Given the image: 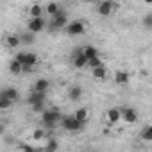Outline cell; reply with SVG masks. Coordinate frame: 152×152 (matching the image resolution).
Returning <instances> with one entry per match:
<instances>
[{
  "label": "cell",
  "mask_w": 152,
  "mask_h": 152,
  "mask_svg": "<svg viewBox=\"0 0 152 152\" xmlns=\"http://www.w3.org/2000/svg\"><path fill=\"white\" fill-rule=\"evenodd\" d=\"M140 138H141L143 141H152V125H145V127L141 129Z\"/></svg>",
  "instance_id": "cell-20"
},
{
  "label": "cell",
  "mask_w": 152,
  "mask_h": 152,
  "mask_svg": "<svg viewBox=\"0 0 152 152\" xmlns=\"http://www.w3.org/2000/svg\"><path fill=\"white\" fill-rule=\"evenodd\" d=\"M91 72H93V77H95V79H106V75H107V72H106V66H104V64L91 68Z\"/></svg>",
  "instance_id": "cell-18"
},
{
  "label": "cell",
  "mask_w": 152,
  "mask_h": 152,
  "mask_svg": "<svg viewBox=\"0 0 152 152\" xmlns=\"http://www.w3.org/2000/svg\"><path fill=\"white\" fill-rule=\"evenodd\" d=\"M15 59L22 64V72H29L39 63V59H38V56L34 52H18L15 56Z\"/></svg>",
  "instance_id": "cell-2"
},
{
  "label": "cell",
  "mask_w": 152,
  "mask_h": 152,
  "mask_svg": "<svg viewBox=\"0 0 152 152\" xmlns=\"http://www.w3.org/2000/svg\"><path fill=\"white\" fill-rule=\"evenodd\" d=\"M66 23H68V15H66L64 11H61V9H59L56 15L50 16V27L56 29V31H57V29H64Z\"/></svg>",
  "instance_id": "cell-5"
},
{
  "label": "cell",
  "mask_w": 152,
  "mask_h": 152,
  "mask_svg": "<svg viewBox=\"0 0 152 152\" xmlns=\"http://www.w3.org/2000/svg\"><path fill=\"white\" fill-rule=\"evenodd\" d=\"M48 88H50V83L47 79H38L34 83V91H48Z\"/></svg>",
  "instance_id": "cell-17"
},
{
  "label": "cell",
  "mask_w": 152,
  "mask_h": 152,
  "mask_svg": "<svg viewBox=\"0 0 152 152\" xmlns=\"http://www.w3.org/2000/svg\"><path fill=\"white\" fill-rule=\"evenodd\" d=\"M0 99H7V100H11V102H16V100L20 99V93H18L16 88L7 86V88H2V90H0Z\"/></svg>",
  "instance_id": "cell-8"
},
{
  "label": "cell",
  "mask_w": 152,
  "mask_h": 152,
  "mask_svg": "<svg viewBox=\"0 0 152 152\" xmlns=\"http://www.w3.org/2000/svg\"><path fill=\"white\" fill-rule=\"evenodd\" d=\"M64 31H66L68 36H81V34H84L86 27H84V22L83 20H73V22H68L66 23Z\"/></svg>",
  "instance_id": "cell-4"
},
{
  "label": "cell",
  "mask_w": 152,
  "mask_h": 152,
  "mask_svg": "<svg viewBox=\"0 0 152 152\" xmlns=\"http://www.w3.org/2000/svg\"><path fill=\"white\" fill-rule=\"evenodd\" d=\"M4 132H6V125H4V124H0V136H2Z\"/></svg>",
  "instance_id": "cell-33"
},
{
  "label": "cell",
  "mask_w": 152,
  "mask_h": 152,
  "mask_svg": "<svg viewBox=\"0 0 152 152\" xmlns=\"http://www.w3.org/2000/svg\"><path fill=\"white\" fill-rule=\"evenodd\" d=\"M45 23H47V22H45L41 16H31V20H29L27 27H29V31H31V32L38 34V32H41V31L45 29Z\"/></svg>",
  "instance_id": "cell-6"
},
{
  "label": "cell",
  "mask_w": 152,
  "mask_h": 152,
  "mask_svg": "<svg viewBox=\"0 0 152 152\" xmlns=\"http://www.w3.org/2000/svg\"><path fill=\"white\" fill-rule=\"evenodd\" d=\"M9 72H11L13 75H20V73H22V64H20L16 59L9 61Z\"/></svg>",
  "instance_id": "cell-21"
},
{
  "label": "cell",
  "mask_w": 152,
  "mask_h": 152,
  "mask_svg": "<svg viewBox=\"0 0 152 152\" xmlns=\"http://www.w3.org/2000/svg\"><path fill=\"white\" fill-rule=\"evenodd\" d=\"M61 127L64 129V131H70V132H77V131H81L83 129V125L84 124H81L77 118H75L73 115H66V116H61Z\"/></svg>",
  "instance_id": "cell-3"
},
{
  "label": "cell",
  "mask_w": 152,
  "mask_h": 152,
  "mask_svg": "<svg viewBox=\"0 0 152 152\" xmlns=\"http://www.w3.org/2000/svg\"><path fill=\"white\" fill-rule=\"evenodd\" d=\"M6 45H7L9 48H18V47L22 45L20 36H18V34H9V36L6 38Z\"/></svg>",
  "instance_id": "cell-15"
},
{
  "label": "cell",
  "mask_w": 152,
  "mask_h": 152,
  "mask_svg": "<svg viewBox=\"0 0 152 152\" xmlns=\"http://www.w3.org/2000/svg\"><path fill=\"white\" fill-rule=\"evenodd\" d=\"M143 25H145L147 29H150V27H152V15H150V13L143 18Z\"/></svg>",
  "instance_id": "cell-30"
},
{
  "label": "cell",
  "mask_w": 152,
  "mask_h": 152,
  "mask_svg": "<svg viewBox=\"0 0 152 152\" xmlns=\"http://www.w3.org/2000/svg\"><path fill=\"white\" fill-rule=\"evenodd\" d=\"M83 54H84V57H86V59H91V57H97V56H99V50H97L95 47L88 45V47H84V48H83Z\"/></svg>",
  "instance_id": "cell-19"
},
{
  "label": "cell",
  "mask_w": 152,
  "mask_h": 152,
  "mask_svg": "<svg viewBox=\"0 0 152 152\" xmlns=\"http://www.w3.org/2000/svg\"><path fill=\"white\" fill-rule=\"evenodd\" d=\"M34 36H36V34L29 31V32H25V34H22V36H20V41H22V43L31 45V43H34Z\"/></svg>",
  "instance_id": "cell-22"
},
{
  "label": "cell",
  "mask_w": 152,
  "mask_h": 152,
  "mask_svg": "<svg viewBox=\"0 0 152 152\" xmlns=\"http://www.w3.org/2000/svg\"><path fill=\"white\" fill-rule=\"evenodd\" d=\"M15 102H11V100H7V99H0V111H6V109H11V106H13Z\"/></svg>",
  "instance_id": "cell-25"
},
{
  "label": "cell",
  "mask_w": 152,
  "mask_h": 152,
  "mask_svg": "<svg viewBox=\"0 0 152 152\" xmlns=\"http://www.w3.org/2000/svg\"><path fill=\"white\" fill-rule=\"evenodd\" d=\"M43 7L39 6V4H34V6H31V9H29V13H31V16H41L43 15Z\"/></svg>",
  "instance_id": "cell-23"
},
{
  "label": "cell",
  "mask_w": 152,
  "mask_h": 152,
  "mask_svg": "<svg viewBox=\"0 0 152 152\" xmlns=\"http://www.w3.org/2000/svg\"><path fill=\"white\" fill-rule=\"evenodd\" d=\"M59 9H61V7H59V4H56V2H50V4H48V6L45 7V11H47V13H48L50 16H52V15H56V13H57Z\"/></svg>",
  "instance_id": "cell-24"
},
{
  "label": "cell",
  "mask_w": 152,
  "mask_h": 152,
  "mask_svg": "<svg viewBox=\"0 0 152 152\" xmlns=\"http://www.w3.org/2000/svg\"><path fill=\"white\" fill-rule=\"evenodd\" d=\"M41 100H47V91H32L29 97H27V102L32 106L36 102H41Z\"/></svg>",
  "instance_id": "cell-12"
},
{
  "label": "cell",
  "mask_w": 152,
  "mask_h": 152,
  "mask_svg": "<svg viewBox=\"0 0 152 152\" xmlns=\"http://www.w3.org/2000/svg\"><path fill=\"white\" fill-rule=\"evenodd\" d=\"M145 2H147V4H152V0H145Z\"/></svg>",
  "instance_id": "cell-35"
},
{
  "label": "cell",
  "mask_w": 152,
  "mask_h": 152,
  "mask_svg": "<svg viewBox=\"0 0 152 152\" xmlns=\"http://www.w3.org/2000/svg\"><path fill=\"white\" fill-rule=\"evenodd\" d=\"M83 93H84V91H83L81 86H72V88L68 90V99L73 100V102H77V100L83 97Z\"/></svg>",
  "instance_id": "cell-14"
},
{
  "label": "cell",
  "mask_w": 152,
  "mask_h": 152,
  "mask_svg": "<svg viewBox=\"0 0 152 152\" xmlns=\"http://www.w3.org/2000/svg\"><path fill=\"white\" fill-rule=\"evenodd\" d=\"M86 2H99V0H86Z\"/></svg>",
  "instance_id": "cell-34"
},
{
  "label": "cell",
  "mask_w": 152,
  "mask_h": 152,
  "mask_svg": "<svg viewBox=\"0 0 152 152\" xmlns=\"http://www.w3.org/2000/svg\"><path fill=\"white\" fill-rule=\"evenodd\" d=\"M73 116L77 118L81 124H86V122H88V118H90V113H88V109H86V107H81V109L75 111V115H73Z\"/></svg>",
  "instance_id": "cell-16"
},
{
  "label": "cell",
  "mask_w": 152,
  "mask_h": 152,
  "mask_svg": "<svg viewBox=\"0 0 152 152\" xmlns=\"http://www.w3.org/2000/svg\"><path fill=\"white\" fill-rule=\"evenodd\" d=\"M59 148V145H57V141L56 140H48V143H47V150H57Z\"/></svg>",
  "instance_id": "cell-29"
},
{
  "label": "cell",
  "mask_w": 152,
  "mask_h": 152,
  "mask_svg": "<svg viewBox=\"0 0 152 152\" xmlns=\"http://www.w3.org/2000/svg\"><path fill=\"white\" fill-rule=\"evenodd\" d=\"M113 7H115V4L111 2V0H104V2L99 6V15L100 16H109L113 13Z\"/></svg>",
  "instance_id": "cell-10"
},
{
  "label": "cell",
  "mask_w": 152,
  "mask_h": 152,
  "mask_svg": "<svg viewBox=\"0 0 152 152\" xmlns=\"http://www.w3.org/2000/svg\"><path fill=\"white\" fill-rule=\"evenodd\" d=\"M4 141H6L7 145H11V143H13L15 140H13V136H7V138H4Z\"/></svg>",
  "instance_id": "cell-32"
},
{
  "label": "cell",
  "mask_w": 152,
  "mask_h": 152,
  "mask_svg": "<svg viewBox=\"0 0 152 152\" xmlns=\"http://www.w3.org/2000/svg\"><path fill=\"white\" fill-rule=\"evenodd\" d=\"M107 122L111 124V125H115V124H118L120 122V109L118 107H111V109H107Z\"/></svg>",
  "instance_id": "cell-13"
},
{
  "label": "cell",
  "mask_w": 152,
  "mask_h": 152,
  "mask_svg": "<svg viewBox=\"0 0 152 152\" xmlns=\"http://www.w3.org/2000/svg\"><path fill=\"white\" fill-rule=\"evenodd\" d=\"M41 124L47 127V129H50V131H54L56 129V125L61 122V111H59V107H50V109H43L41 113Z\"/></svg>",
  "instance_id": "cell-1"
},
{
  "label": "cell",
  "mask_w": 152,
  "mask_h": 152,
  "mask_svg": "<svg viewBox=\"0 0 152 152\" xmlns=\"http://www.w3.org/2000/svg\"><path fill=\"white\" fill-rule=\"evenodd\" d=\"M100 64H104L102 61H100V57L97 56V57H91V59H88V64L86 66H91V68H95V66H100Z\"/></svg>",
  "instance_id": "cell-26"
},
{
  "label": "cell",
  "mask_w": 152,
  "mask_h": 152,
  "mask_svg": "<svg viewBox=\"0 0 152 152\" xmlns=\"http://www.w3.org/2000/svg\"><path fill=\"white\" fill-rule=\"evenodd\" d=\"M31 107H32V111H34V113H41V111L45 109V100H41V102H36V104H32Z\"/></svg>",
  "instance_id": "cell-27"
},
{
  "label": "cell",
  "mask_w": 152,
  "mask_h": 152,
  "mask_svg": "<svg viewBox=\"0 0 152 152\" xmlns=\"http://www.w3.org/2000/svg\"><path fill=\"white\" fill-rule=\"evenodd\" d=\"M129 79H131V75H129L127 72H124V70H116V72H115V83H116V84L124 86V84L129 83Z\"/></svg>",
  "instance_id": "cell-11"
},
{
  "label": "cell",
  "mask_w": 152,
  "mask_h": 152,
  "mask_svg": "<svg viewBox=\"0 0 152 152\" xmlns=\"http://www.w3.org/2000/svg\"><path fill=\"white\" fill-rule=\"evenodd\" d=\"M120 120H124L125 124H134V122H138V113L132 107H122L120 109Z\"/></svg>",
  "instance_id": "cell-7"
},
{
  "label": "cell",
  "mask_w": 152,
  "mask_h": 152,
  "mask_svg": "<svg viewBox=\"0 0 152 152\" xmlns=\"http://www.w3.org/2000/svg\"><path fill=\"white\" fill-rule=\"evenodd\" d=\"M20 148H22V150H27V152H32V150H34V147H32V145H27V143H22Z\"/></svg>",
  "instance_id": "cell-31"
},
{
  "label": "cell",
  "mask_w": 152,
  "mask_h": 152,
  "mask_svg": "<svg viewBox=\"0 0 152 152\" xmlns=\"http://www.w3.org/2000/svg\"><path fill=\"white\" fill-rule=\"evenodd\" d=\"M32 138H34V140H43V138H45V131H43V129H36V131L32 132Z\"/></svg>",
  "instance_id": "cell-28"
},
{
  "label": "cell",
  "mask_w": 152,
  "mask_h": 152,
  "mask_svg": "<svg viewBox=\"0 0 152 152\" xmlns=\"http://www.w3.org/2000/svg\"><path fill=\"white\" fill-rule=\"evenodd\" d=\"M86 64H88V59L84 57L83 48H75L73 50V66L81 70V68H86Z\"/></svg>",
  "instance_id": "cell-9"
}]
</instances>
